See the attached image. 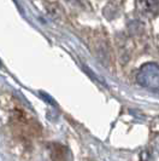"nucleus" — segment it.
Masks as SVG:
<instances>
[{
	"label": "nucleus",
	"instance_id": "f03ea898",
	"mask_svg": "<svg viewBox=\"0 0 159 161\" xmlns=\"http://www.w3.org/2000/svg\"><path fill=\"white\" fill-rule=\"evenodd\" d=\"M137 8L147 16H156L159 14V0H137Z\"/></svg>",
	"mask_w": 159,
	"mask_h": 161
},
{
	"label": "nucleus",
	"instance_id": "7ed1b4c3",
	"mask_svg": "<svg viewBox=\"0 0 159 161\" xmlns=\"http://www.w3.org/2000/svg\"><path fill=\"white\" fill-rule=\"evenodd\" d=\"M1 65H3V64H1V61H0V68H1Z\"/></svg>",
	"mask_w": 159,
	"mask_h": 161
},
{
	"label": "nucleus",
	"instance_id": "f257e3e1",
	"mask_svg": "<svg viewBox=\"0 0 159 161\" xmlns=\"http://www.w3.org/2000/svg\"><path fill=\"white\" fill-rule=\"evenodd\" d=\"M137 81L146 87L159 89V65L146 64L137 74Z\"/></svg>",
	"mask_w": 159,
	"mask_h": 161
}]
</instances>
